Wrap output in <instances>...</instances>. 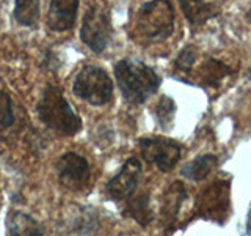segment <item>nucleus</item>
I'll return each instance as SVG.
<instances>
[{"label":"nucleus","instance_id":"f257e3e1","mask_svg":"<svg viewBox=\"0 0 251 236\" xmlns=\"http://www.w3.org/2000/svg\"><path fill=\"white\" fill-rule=\"evenodd\" d=\"M115 77L123 96L130 104H143L157 91L160 77L143 61L123 59L115 65Z\"/></svg>","mask_w":251,"mask_h":236},{"label":"nucleus","instance_id":"f03ea898","mask_svg":"<svg viewBox=\"0 0 251 236\" xmlns=\"http://www.w3.org/2000/svg\"><path fill=\"white\" fill-rule=\"evenodd\" d=\"M36 112L47 128L63 136H75L82 129L80 117L73 110L61 88L55 85H47L44 88Z\"/></svg>","mask_w":251,"mask_h":236},{"label":"nucleus","instance_id":"7ed1b4c3","mask_svg":"<svg viewBox=\"0 0 251 236\" xmlns=\"http://www.w3.org/2000/svg\"><path fill=\"white\" fill-rule=\"evenodd\" d=\"M175 30V8L170 0H151L140 6L137 31L149 43L163 41Z\"/></svg>","mask_w":251,"mask_h":236},{"label":"nucleus","instance_id":"20e7f679","mask_svg":"<svg viewBox=\"0 0 251 236\" xmlns=\"http://www.w3.org/2000/svg\"><path fill=\"white\" fill-rule=\"evenodd\" d=\"M73 91L91 106H104L113 98V82L99 66H85L75 76Z\"/></svg>","mask_w":251,"mask_h":236},{"label":"nucleus","instance_id":"39448f33","mask_svg":"<svg viewBox=\"0 0 251 236\" xmlns=\"http://www.w3.org/2000/svg\"><path fill=\"white\" fill-rule=\"evenodd\" d=\"M80 38L96 54H100L107 49L110 39H112V22H110L108 13L102 6L93 5L85 13Z\"/></svg>","mask_w":251,"mask_h":236},{"label":"nucleus","instance_id":"423d86ee","mask_svg":"<svg viewBox=\"0 0 251 236\" xmlns=\"http://www.w3.org/2000/svg\"><path fill=\"white\" fill-rule=\"evenodd\" d=\"M229 194L231 187L226 181H214L206 187L196 202V212L202 219L222 224L229 214Z\"/></svg>","mask_w":251,"mask_h":236},{"label":"nucleus","instance_id":"0eeeda50","mask_svg":"<svg viewBox=\"0 0 251 236\" xmlns=\"http://www.w3.org/2000/svg\"><path fill=\"white\" fill-rule=\"evenodd\" d=\"M138 147L141 157L146 162L154 164L162 172H170L175 169L180 159V154H182L180 145L168 139H141L138 142Z\"/></svg>","mask_w":251,"mask_h":236},{"label":"nucleus","instance_id":"6e6552de","mask_svg":"<svg viewBox=\"0 0 251 236\" xmlns=\"http://www.w3.org/2000/svg\"><path fill=\"white\" fill-rule=\"evenodd\" d=\"M57 175L61 186H65L69 191L80 192L90 184L91 179V169L88 161L83 156L77 153H66L63 154L55 164Z\"/></svg>","mask_w":251,"mask_h":236},{"label":"nucleus","instance_id":"1a4fd4ad","mask_svg":"<svg viewBox=\"0 0 251 236\" xmlns=\"http://www.w3.org/2000/svg\"><path fill=\"white\" fill-rule=\"evenodd\" d=\"M141 178V162L137 157H129L121 170L108 181L105 192L115 202H124L135 194Z\"/></svg>","mask_w":251,"mask_h":236},{"label":"nucleus","instance_id":"9d476101","mask_svg":"<svg viewBox=\"0 0 251 236\" xmlns=\"http://www.w3.org/2000/svg\"><path fill=\"white\" fill-rule=\"evenodd\" d=\"M78 0H50L47 26L52 31H68L75 26Z\"/></svg>","mask_w":251,"mask_h":236},{"label":"nucleus","instance_id":"9b49d317","mask_svg":"<svg viewBox=\"0 0 251 236\" xmlns=\"http://www.w3.org/2000/svg\"><path fill=\"white\" fill-rule=\"evenodd\" d=\"M21 121L14 112L13 99L0 90V142H11L19 134Z\"/></svg>","mask_w":251,"mask_h":236},{"label":"nucleus","instance_id":"f8f14e48","mask_svg":"<svg viewBox=\"0 0 251 236\" xmlns=\"http://www.w3.org/2000/svg\"><path fill=\"white\" fill-rule=\"evenodd\" d=\"M179 5L192 27L202 26L210 18H217L220 14L217 5L204 2V0H179Z\"/></svg>","mask_w":251,"mask_h":236},{"label":"nucleus","instance_id":"ddd939ff","mask_svg":"<svg viewBox=\"0 0 251 236\" xmlns=\"http://www.w3.org/2000/svg\"><path fill=\"white\" fill-rule=\"evenodd\" d=\"M187 197L185 187L180 181H175L165 192L162 205V220L165 225H173L176 222L179 209Z\"/></svg>","mask_w":251,"mask_h":236},{"label":"nucleus","instance_id":"4468645a","mask_svg":"<svg viewBox=\"0 0 251 236\" xmlns=\"http://www.w3.org/2000/svg\"><path fill=\"white\" fill-rule=\"evenodd\" d=\"M6 227H8V233L10 235H43L44 230L36 220L24 214L19 211H13L10 212V216L6 219Z\"/></svg>","mask_w":251,"mask_h":236},{"label":"nucleus","instance_id":"2eb2a0df","mask_svg":"<svg viewBox=\"0 0 251 236\" xmlns=\"http://www.w3.org/2000/svg\"><path fill=\"white\" fill-rule=\"evenodd\" d=\"M126 211L124 216L135 219L141 227H148L152 220V211L149 208V197L148 194H141L138 197H130L126 200Z\"/></svg>","mask_w":251,"mask_h":236},{"label":"nucleus","instance_id":"dca6fc26","mask_svg":"<svg viewBox=\"0 0 251 236\" xmlns=\"http://www.w3.org/2000/svg\"><path fill=\"white\" fill-rule=\"evenodd\" d=\"M201 82L202 85H207V87H218V84L223 81L226 76H229L231 73V68L225 65L223 61H220L217 59H207L206 61L202 63L201 66Z\"/></svg>","mask_w":251,"mask_h":236},{"label":"nucleus","instance_id":"f3484780","mask_svg":"<svg viewBox=\"0 0 251 236\" xmlns=\"http://www.w3.org/2000/svg\"><path fill=\"white\" fill-rule=\"evenodd\" d=\"M218 159L214 154H204L188 162L182 169V175L193 181H201L206 178L209 173L217 167Z\"/></svg>","mask_w":251,"mask_h":236},{"label":"nucleus","instance_id":"a211bd4d","mask_svg":"<svg viewBox=\"0 0 251 236\" xmlns=\"http://www.w3.org/2000/svg\"><path fill=\"white\" fill-rule=\"evenodd\" d=\"M39 3L41 0H16L14 19L24 27H33L39 19Z\"/></svg>","mask_w":251,"mask_h":236},{"label":"nucleus","instance_id":"6ab92c4d","mask_svg":"<svg viewBox=\"0 0 251 236\" xmlns=\"http://www.w3.org/2000/svg\"><path fill=\"white\" fill-rule=\"evenodd\" d=\"M152 114L155 115L162 129H170L176 115V102L170 96H162L154 106Z\"/></svg>","mask_w":251,"mask_h":236},{"label":"nucleus","instance_id":"aec40b11","mask_svg":"<svg viewBox=\"0 0 251 236\" xmlns=\"http://www.w3.org/2000/svg\"><path fill=\"white\" fill-rule=\"evenodd\" d=\"M196 60V51L193 46H185L182 51L179 52L177 59L175 60V68L182 73H188L192 69L193 63Z\"/></svg>","mask_w":251,"mask_h":236},{"label":"nucleus","instance_id":"412c9836","mask_svg":"<svg viewBox=\"0 0 251 236\" xmlns=\"http://www.w3.org/2000/svg\"><path fill=\"white\" fill-rule=\"evenodd\" d=\"M247 18H248V21L251 22V8H250V11L247 13Z\"/></svg>","mask_w":251,"mask_h":236},{"label":"nucleus","instance_id":"4be33fe9","mask_svg":"<svg viewBox=\"0 0 251 236\" xmlns=\"http://www.w3.org/2000/svg\"><path fill=\"white\" fill-rule=\"evenodd\" d=\"M248 77H250V79H251V69H250V71H248Z\"/></svg>","mask_w":251,"mask_h":236}]
</instances>
